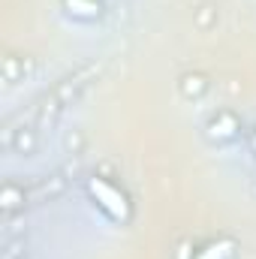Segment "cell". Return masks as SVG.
<instances>
[{
  "label": "cell",
  "instance_id": "6da1fadb",
  "mask_svg": "<svg viewBox=\"0 0 256 259\" xmlns=\"http://www.w3.org/2000/svg\"><path fill=\"white\" fill-rule=\"evenodd\" d=\"M88 190H91V196L100 202V208H103L109 217H115V220H127V217H130L127 196L121 193L118 187H112L109 181H103V178H91Z\"/></svg>",
  "mask_w": 256,
  "mask_h": 259
},
{
  "label": "cell",
  "instance_id": "7a4b0ae2",
  "mask_svg": "<svg viewBox=\"0 0 256 259\" xmlns=\"http://www.w3.org/2000/svg\"><path fill=\"white\" fill-rule=\"evenodd\" d=\"M232 250H235V244H232L229 238H223V241H211L205 250H199L196 259H229Z\"/></svg>",
  "mask_w": 256,
  "mask_h": 259
},
{
  "label": "cell",
  "instance_id": "3957f363",
  "mask_svg": "<svg viewBox=\"0 0 256 259\" xmlns=\"http://www.w3.org/2000/svg\"><path fill=\"white\" fill-rule=\"evenodd\" d=\"M66 6H69L72 15H84V18L100 15V3L97 0H66Z\"/></svg>",
  "mask_w": 256,
  "mask_h": 259
},
{
  "label": "cell",
  "instance_id": "277c9868",
  "mask_svg": "<svg viewBox=\"0 0 256 259\" xmlns=\"http://www.w3.org/2000/svg\"><path fill=\"white\" fill-rule=\"evenodd\" d=\"M253 151H256V136H253Z\"/></svg>",
  "mask_w": 256,
  "mask_h": 259
}]
</instances>
